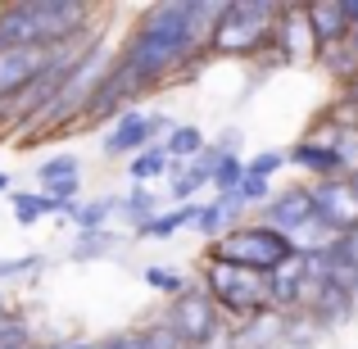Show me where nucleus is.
I'll return each mask as SVG.
<instances>
[{
    "instance_id": "nucleus-12",
    "label": "nucleus",
    "mask_w": 358,
    "mask_h": 349,
    "mask_svg": "<svg viewBox=\"0 0 358 349\" xmlns=\"http://www.w3.org/2000/svg\"><path fill=\"white\" fill-rule=\"evenodd\" d=\"M127 109H136V91L127 87V78H122L118 69H109L105 78H100V87L91 91L87 109H82V122L78 127H100V122H114L118 114H127Z\"/></svg>"
},
{
    "instance_id": "nucleus-15",
    "label": "nucleus",
    "mask_w": 358,
    "mask_h": 349,
    "mask_svg": "<svg viewBox=\"0 0 358 349\" xmlns=\"http://www.w3.org/2000/svg\"><path fill=\"white\" fill-rule=\"evenodd\" d=\"M281 341H286V318L272 313V308L250 318V322L227 327V349H277Z\"/></svg>"
},
{
    "instance_id": "nucleus-24",
    "label": "nucleus",
    "mask_w": 358,
    "mask_h": 349,
    "mask_svg": "<svg viewBox=\"0 0 358 349\" xmlns=\"http://www.w3.org/2000/svg\"><path fill=\"white\" fill-rule=\"evenodd\" d=\"M159 213V195H155V186H131L127 195H122V218L131 222V232L141 227V222H150Z\"/></svg>"
},
{
    "instance_id": "nucleus-36",
    "label": "nucleus",
    "mask_w": 358,
    "mask_h": 349,
    "mask_svg": "<svg viewBox=\"0 0 358 349\" xmlns=\"http://www.w3.org/2000/svg\"><path fill=\"white\" fill-rule=\"evenodd\" d=\"M354 122H358V114H354Z\"/></svg>"
},
{
    "instance_id": "nucleus-10",
    "label": "nucleus",
    "mask_w": 358,
    "mask_h": 349,
    "mask_svg": "<svg viewBox=\"0 0 358 349\" xmlns=\"http://www.w3.org/2000/svg\"><path fill=\"white\" fill-rule=\"evenodd\" d=\"M259 222H268L272 232H281L290 245H295V236L313 222V195H308V182H295V186L272 191V200L259 209Z\"/></svg>"
},
{
    "instance_id": "nucleus-16",
    "label": "nucleus",
    "mask_w": 358,
    "mask_h": 349,
    "mask_svg": "<svg viewBox=\"0 0 358 349\" xmlns=\"http://www.w3.org/2000/svg\"><path fill=\"white\" fill-rule=\"evenodd\" d=\"M55 50H0V96H14L45 73Z\"/></svg>"
},
{
    "instance_id": "nucleus-3",
    "label": "nucleus",
    "mask_w": 358,
    "mask_h": 349,
    "mask_svg": "<svg viewBox=\"0 0 358 349\" xmlns=\"http://www.w3.org/2000/svg\"><path fill=\"white\" fill-rule=\"evenodd\" d=\"M114 69V50L105 45V36H96V41L87 45V50L78 55V64H73L69 73H64L59 91L50 96V105L36 114V122L23 131V145H32V136H50V131H73L82 122V109H87L91 91L100 87V78Z\"/></svg>"
},
{
    "instance_id": "nucleus-33",
    "label": "nucleus",
    "mask_w": 358,
    "mask_h": 349,
    "mask_svg": "<svg viewBox=\"0 0 358 349\" xmlns=\"http://www.w3.org/2000/svg\"><path fill=\"white\" fill-rule=\"evenodd\" d=\"M36 349H96V341H82V336H59V341H45Z\"/></svg>"
},
{
    "instance_id": "nucleus-29",
    "label": "nucleus",
    "mask_w": 358,
    "mask_h": 349,
    "mask_svg": "<svg viewBox=\"0 0 358 349\" xmlns=\"http://www.w3.org/2000/svg\"><path fill=\"white\" fill-rule=\"evenodd\" d=\"M327 263H331L336 272H358V227L336 236V241L327 245Z\"/></svg>"
},
{
    "instance_id": "nucleus-2",
    "label": "nucleus",
    "mask_w": 358,
    "mask_h": 349,
    "mask_svg": "<svg viewBox=\"0 0 358 349\" xmlns=\"http://www.w3.org/2000/svg\"><path fill=\"white\" fill-rule=\"evenodd\" d=\"M96 32V9L82 0H9V5H0V50H64Z\"/></svg>"
},
{
    "instance_id": "nucleus-26",
    "label": "nucleus",
    "mask_w": 358,
    "mask_h": 349,
    "mask_svg": "<svg viewBox=\"0 0 358 349\" xmlns=\"http://www.w3.org/2000/svg\"><path fill=\"white\" fill-rule=\"evenodd\" d=\"M231 227H236V218L227 213V204H222V200H209V204H200V218H195V232H200L209 245L218 241L222 232H231Z\"/></svg>"
},
{
    "instance_id": "nucleus-22",
    "label": "nucleus",
    "mask_w": 358,
    "mask_h": 349,
    "mask_svg": "<svg viewBox=\"0 0 358 349\" xmlns=\"http://www.w3.org/2000/svg\"><path fill=\"white\" fill-rule=\"evenodd\" d=\"M168 173H173V159H168L164 141H159V145H150V150H141L136 159H127V177H131V186H155L159 177H168Z\"/></svg>"
},
{
    "instance_id": "nucleus-17",
    "label": "nucleus",
    "mask_w": 358,
    "mask_h": 349,
    "mask_svg": "<svg viewBox=\"0 0 358 349\" xmlns=\"http://www.w3.org/2000/svg\"><path fill=\"white\" fill-rule=\"evenodd\" d=\"M64 222H73L78 236L87 232H109V218H122V195H96V200H73L64 204Z\"/></svg>"
},
{
    "instance_id": "nucleus-35",
    "label": "nucleus",
    "mask_w": 358,
    "mask_h": 349,
    "mask_svg": "<svg viewBox=\"0 0 358 349\" xmlns=\"http://www.w3.org/2000/svg\"><path fill=\"white\" fill-rule=\"evenodd\" d=\"M350 186H354V195H358V173H350Z\"/></svg>"
},
{
    "instance_id": "nucleus-13",
    "label": "nucleus",
    "mask_w": 358,
    "mask_h": 349,
    "mask_svg": "<svg viewBox=\"0 0 358 349\" xmlns=\"http://www.w3.org/2000/svg\"><path fill=\"white\" fill-rule=\"evenodd\" d=\"M272 55L277 64H304V59H317V41L304 23V5H281V18H277V36H272Z\"/></svg>"
},
{
    "instance_id": "nucleus-34",
    "label": "nucleus",
    "mask_w": 358,
    "mask_h": 349,
    "mask_svg": "<svg viewBox=\"0 0 358 349\" xmlns=\"http://www.w3.org/2000/svg\"><path fill=\"white\" fill-rule=\"evenodd\" d=\"M0 195H14V177H9L5 168H0Z\"/></svg>"
},
{
    "instance_id": "nucleus-32",
    "label": "nucleus",
    "mask_w": 358,
    "mask_h": 349,
    "mask_svg": "<svg viewBox=\"0 0 358 349\" xmlns=\"http://www.w3.org/2000/svg\"><path fill=\"white\" fill-rule=\"evenodd\" d=\"M236 200L245 204V209H263V204L272 200V182H259V177H245V182H241V191H236Z\"/></svg>"
},
{
    "instance_id": "nucleus-20",
    "label": "nucleus",
    "mask_w": 358,
    "mask_h": 349,
    "mask_svg": "<svg viewBox=\"0 0 358 349\" xmlns=\"http://www.w3.org/2000/svg\"><path fill=\"white\" fill-rule=\"evenodd\" d=\"M313 64H317V69H327L341 87H350V82L358 78V45L345 36V41H336V45H322Z\"/></svg>"
},
{
    "instance_id": "nucleus-6",
    "label": "nucleus",
    "mask_w": 358,
    "mask_h": 349,
    "mask_svg": "<svg viewBox=\"0 0 358 349\" xmlns=\"http://www.w3.org/2000/svg\"><path fill=\"white\" fill-rule=\"evenodd\" d=\"M204 254H209V259L236 263V268H250V272H263V277H268V272H277L281 263L295 254V245H290L281 232H272L268 222L245 218V222H236L231 232H222Z\"/></svg>"
},
{
    "instance_id": "nucleus-23",
    "label": "nucleus",
    "mask_w": 358,
    "mask_h": 349,
    "mask_svg": "<svg viewBox=\"0 0 358 349\" xmlns=\"http://www.w3.org/2000/svg\"><path fill=\"white\" fill-rule=\"evenodd\" d=\"M9 209H14V222H18V227H36L45 213H59V204L32 186V191H14V195H9Z\"/></svg>"
},
{
    "instance_id": "nucleus-18",
    "label": "nucleus",
    "mask_w": 358,
    "mask_h": 349,
    "mask_svg": "<svg viewBox=\"0 0 358 349\" xmlns=\"http://www.w3.org/2000/svg\"><path fill=\"white\" fill-rule=\"evenodd\" d=\"M304 23L308 32H313L317 50L322 45H336L350 36V18H345V0H313V5H304Z\"/></svg>"
},
{
    "instance_id": "nucleus-19",
    "label": "nucleus",
    "mask_w": 358,
    "mask_h": 349,
    "mask_svg": "<svg viewBox=\"0 0 358 349\" xmlns=\"http://www.w3.org/2000/svg\"><path fill=\"white\" fill-rule=\"evenodd\" d=\"M195 218H200V200H195V204H173L168 213H155L150 222H141L131 236H136V241H168V236H177L186 227L195 232Z\"/></svg>"
},
{
    "instance_id": "nucleus-30",
    "label": "nucleus",
    "mask_w": 358,
    "mask_h": 349,
    "mask_svg": "<svg viewBox=\"0 0 358 349\" xmlns=\"http://www.w3.org/2000/svg\"><path fill=\"white\" fill-rule=\"evenodd\" d=\"M281 168H286V150H259L254 159H245V177H259V182H272Z\"/></svg>"
},
{
    "instance_id": "nucleus-7",
    "label": "nucleus",
    "mask_w": 358,
    "mask_h": 349,
    "mask_svg": "<svg viewBox=\"0 0 358 349\" xmlns=\"http://www.w3.org/2000/svg\"><path fill=\"white\" fill-rule=\"evenodd\" d=\"M159 322L173 332V341L182 349H213L231 327L227 318L218 313V304L200 290V281H191L177 299H168V308H164Z\"/></svg>"
},
{
    "instance_id": "nucleus-27",
    "label": "nucleus",
    "mask_w": 358,
    "mask_h": 349,
    "mask_svg": "<svg viewBox=\"0 0 358 349\" xmlns=\"http://www.w3.org/2000/svg\"><path fill=\"white\" fill-rule=\"evenodd\" d=\"M141 277H145V286H150V290H159L164 299H177L186 286H191V277H186V272H177V268H164V263H150V268L141 272Z\"/></svg>"
},
{
    "instance_id": "nucleus-21",
    "label": "nucleus",
    "mask_w": 358,
    "mask_h": 349,
    "mask_svg": "<svg viewBox=\"0 0 358 349\" xmlns=\"http://www.w3.org/2000/svg\"><path fill=\"white\" fill-rule=\"evenodd\" d=\"M204 145H209V136H204L195 122H173V131L164 136V150H168L173 164H191V159H200Z\"/></svg>"
},
{
    "instance_id": "nucleus-11",
    "label": "nucleus",
    "mask_w": 358,
    "mask_h": 349,
    "mask_svg": "<svg viewBox=\"0 0 358 349\" xmlns=\"http://www.w3.org/2000/svg\"><path fill=\"white\" fill-rule=\"evenodd\" d=\"M36 191L50 195L55 204H73L82 195V159L69 155V150H59V155H45L41 164H36Z\"/></svg>"
},
{
    "instance_id": "nucleus-28",
    "label": "nucleus",
    "mask_w": 358,
    "mask_h": 349,
    "mask_svg": "<svg viewBox=\"0 0 358 349\" xmlns=\"http://www.w3.org/2000/svg\"><path fill=\"white\" fill-rule=\"evenodd\" d=\"M118 245V236L114 232H87V236H78L73 241V250H69V259L73 263H91V259H105L109 250Z\"/></svg>"
},
{
    "instance_id": "nucleus-4",
    "label": "nucleus",
    "mask_w": 358,
    "mask_h": 349,
    "mask_svg": "<svg viewBox=\"0 0 358 349\" xmlns=\"http://www.w3.org/2000/svg\"><path fill=\"white\" fill-rule=\"evenodd\" d=\"M277 18H281V5H272V0H227L218 9V23H213L209 55H222V59H259V55L272 50Z\"/></svg>"
},
{
    "instance_id": "nucleus-31",
    "label": "nucleus",
    "mask_w": 358,
    "mask_h": 349,
    "mask_svg": "<svg viewBox=\"0 0 358 349\" xmlns=\"http://www.w3.org/2000/svg\"><path fill=\"white\" fill-rule=\"evenodd\" d=\"M45 268V254H23V259H0V290H5V281H23L32 277V272Z\"/></svg>"
},
{
    "instance_id": "nucleus-5",
    "label": "nucleus",
    "mask_w": 358,
    "mask_h": 349,
    "mask_svg": "<svg viewBox=\"0 0 358 349\" xmlns=\"http://www.w3.org/2000/svg\"><path fill=\"white\" fill-rule=\"evenodd\" d=\"M200 290L218 304V313L227 318L231 327L268 313V277H263V272H250V268H236V263H222V259H209V254H204Z\"/></svg>"
},
{
    "instance_id": "nucleus-25",
    "label": "nucleus",
    "mask_w": 358,
    "mask_h": 349,
    "mask_svg": "<svg viewBox=\"0 0 358 349\" xmlns=\"http://www.w3.org/2000/svg\"><path fill=\"white\" fill-rule=\"evenodd\" d=\"M241 182H245V159H241V155H222L218 168H213V182H209L213 200H222V195H236Z\"/></svg>"
},
{
    "instance_id": "nucleus-8",
    "label": "nucleus",
    "mask_w": 358,
    "mask_h": 349,
    "mask_svg": "<svg viewBox=\"0 0 358 349\" xmlns=\"http://www.w3.org/2000/svg\"><path fill=\"white\" fill-rule=\"evenodd\" d=\"M173 131V122H168L164 114H155V109H127V114H118L114 122H109L105 141H100V150H105V159H136L141 150L159 145V141Z\"/></svg>"
},
{
    "instance_id": "nucleus-1",
    "label": "nucleus",
    "mask_w": 358,
    "mask_h": 349,
    "mask_svg": "<svg viewBox=\"0 0 358 349\" xmlns=\"http://www.w3.org/2000/svg\"><path fill=\"white\" fill-rule=\"evenodd\" d=\"M218 9L222 0H168V5L141 9L122 45L114 50V69L127 78L136 100L191 78L195 64L209 59Z\"/></svg>"
},
{
    "instance_id": "nucleus-14",
    "label": "nucleus",
    "mask_w": 358,
    "mask_h": 349,
    "mask_svg": "<svg viewBox=\"0 0 358 349\" xmlns=\"http://www.w3.org/2000/svg\"><path fill=\"white\" fill-rule=\"evenodd\" d=\"M286 164L299 168L308 182H331V177H345V168H341V159H336V150L322 145V141H313V136H299L295 145L286 150Z\"/></svg>"
},
{
    "instance_id": "nucleus-9",
    "label": "nucleus",
    "mask_w": 358,
    "mask_h": 349,
    "mask_svg": "<svg viewBox=\"0 0 358 349\" xmlns=\"http://www.w3.org/2000/svg\"><path fill=\"white\" fill-rule=\"evenodd\" d=\"M313 195V218L322 222L331 236H345L358 227V195L350 186V177H331V182H308Z\"/></svg>"
}]
</instances>
